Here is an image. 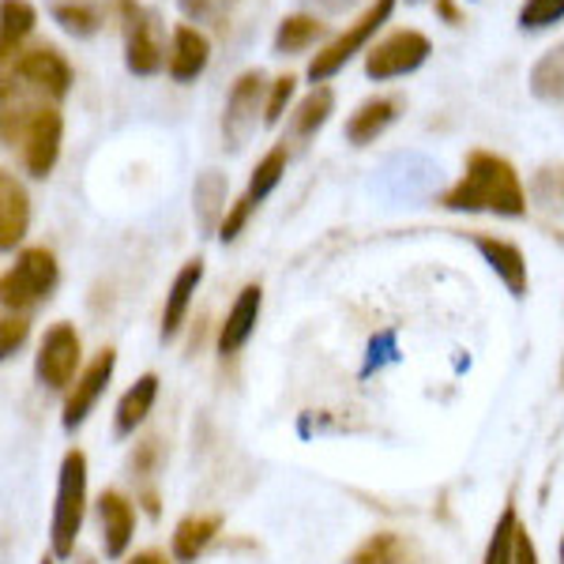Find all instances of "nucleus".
I'll return each mask as SVG.
<instances>
[{
    "mask_svg": "<svg viewBox=\"0 0 564 564\" xmlns=\"http://www.w3.org/2000/svg\"><path fill=\"white\" fill-rule=\"evenodd\" d=\"M87 520V456L79 448L65 452L57 470V505L50 520V545L53 557H72Z\"/></svg>",
    "mask_w": 564,
    "mask_h": 564,
    "instance_id": "3",
    "label": "nucleus"
},
{
    "mask_svg": "<svg viewBox=\"0 0 564 564\" xmlns=\"http://www.w3.org/2000/svg\"><path fill=\"white\" fill-rule=\"evenodd\" d=\"M98 523H102V550L109 561H121L135 539V508L117 489H106L98 497Z\"/></svg>",
    "mask_w": 564,
    "mask_h": 564,
    "instance_id": "16",
    "label": "nucleus"
},
{
    "mask_svg": "<svg viewBox=\"0 0 564 564\" xmlns=\"http://www.w3.org/2000/svg\"><path fill=\"white\" fill-rule=\"evenodd\" d=\"M332 113H335V90L316 84L302 102L294 106V113H290V129H294L297 140H308V135H316L327 121H332Z\"/></svg>",
    "mask_w": 564,
    "mask_h": 564,
    "instance_id": "27",
    "label": "nucleus"
},
{
    "mask_svg": "<svg viewBox=\"0 0 564 564\" xmlns=\"http://www.w3.org/2000/svg\"><path fill=\"white\" fill-rule=\"evenodd\" d=\"M204 260H185L181 263V271L170 282V294H166V305H162V327H159V339L162 343H174L181 335V327L188 321V308L196 302V290L199 282H204Z\"/></svg>",
    "mask_w": 564,
    "mask_h": 564,
    "instance_id": "14",
    "label": "nucleus"
},
{
    "mask_svg": "<svg viewBox=\"0 0 564 564\" xmlns=\"http://www.w3.org/2000/svg\"><path fill=\"white\" fill-rule=\"evenodd\" d=\"M391 12H395V0H369V8L358 15V20L343 26L332 42H324L321 50L313 53L308 68H305V76L313 79V87L327 84L332 76H339V72L347 68L358 53H369V42L377 39L380 26L391 20Z\"/></svg>",
    "mask_w": 564,
    "mask_h": 564,
    "instance_id": "5",
    "label": "nucleus"
},
{
    "mask_svg": "<svg viewBox=\"0 0 564 564\" xmlns=\"http://www.w3.org/2000/svg\"><path fill=\"white\" fill-rule=\"evenodd\" d=\"M531 199L545 215L564 218V162H545L531 177Z\"/></svg>",
    "mask_w": 564,
    "mask_h": 564,
    "instance_id": "28",
    "label": "nucleus"
},
{
    "mask_svg": "<svg viewBox=\"0 0 564 564\" xmlns=\"http://www.w3.org/2000/svg\"><path fill=\"white\" fill-rule=\"evenodd\" d=\"M154 456H159V441H143L140 456H135V459H132L135 475H148V467H151V463H154Z\"/></svg>",
    "mask_w": 564,
    "mask_h": 564,
    "instance_id": "38",
    "label": "nucleus"
},
{
    "mask_svg": "<svg viewBox=\"0 0 564 564\" xmlns=\"http://www.w3.org/2000/svg\"><path fill=\"white\" fill-rule=\"evenodd\" d=\"M4 143H20L23 170L31 177H50L61 159L65 143V117L57 106H26V102H4Z\"/></svg>",
    "mask_w": 564,
    "mask_h": 564,
    "instance_id": "2",
    "label": "nucleus"
},
{
    "mask_svg": "<svg viewBox=\"0 0 564 564\" xmlns=\"http://www.w3.org/2000/svg\"><path fill=\"white\" fill-rule=\"evenodd\" d=\"M433 42L430 34L414 31V26H399V31L384 34L377 45H369L366 53V76L377 79V84H388V79L411 76L430 61Z\"/></svg>",
    "mask_w": 564,
    "mask_h": 564,
    "instance_id": "8",
    "label": "nucleus"
},
{
    "mask_svg": "<svg viewBox=\"0 0 564 564\" xmlns=\"http://www.w3.org/2000/svg\"><path fill=\"white\" fill-rule=\"evenodd\" d=\"M4 79H20V87L34 90V95L50 98V102H65L72 95V84H76V72H72L68 57L57 45H34L8 65Z\"/></svg>",
    "mask_w": 564,
    "mask_h": 564,
    "instance_id": "7",
    "label": "nucleus"
},
{
    "mask_svg": "<svg viewBox=\"0 0 564 564\" xmlns=\"http://www.w3.org/2000/svg\"><path fill=\"white\" fill-rule=\"evenodd\" d=\"M433 12H436V20L448 23V26H463V23H467V12H463L459 0H433Z\"/></svg>",
    "mask_w": 564,
    "mask_h": 564,
    "instance_id": "37",
    "label": "nucleus"
},
{
    "mask_svg": "<svg viewBox=\"0 0 564 564\" xmlns=\"http://www.w3.org/2000/svg\"><path fill=\"white\" fill-rule=\"evenodd\" d=\"M207 61H212V39L193 23H177L174 34H170V79L174 84H196L207 72Z\"/></svg>",
    "mask_w": 564,
    "mask_h": 564,
    "instance_id": "12",
    "label": "nucleus"
},
{
    "mask_svg": "<svg viewBox=\"0 0 564 564\" xmlns=\"http://www.w3.org/2000/svg\"><path fill=\"white\" fill-rule=\"evenodd\" d=\"M399 113H403V98L399 95H372L347 117L343 135H347L354 148H369V143H377L399 121Z\"/></svg>",
    "mask_w": 564,
    "mask_h": 564,
    "instance_id": "15",
    "label": "nucleus"
},
{
    "mask_svg": "<svg viewBox=\"0 0 564 564\" xmlns=\"http://www.w3.org/2000/svg\"><path fill=\"white\" fill-rule=\"evenodd\" d=\"M87 564H90V561H87Z\"/></svg>",
    "mask_w": 564,
    "mask_h": 564,
    "instance_id": "44",
    "label": "nucleus"
},
{
    "mask_svg": "<svg viewBox=\"0 0 564 564\" xmlns=\"http://www.w3.org/2000/svg\"><path fill=\"white\" fill-rule=\"evenodd\" d=\"M113 12L124 39V68L132 76H159L170 65L166 31H162L159 12L140 0H113Z\"/></svg>",
    "mask_w": 564,
    "mask_h": 564,
    "instance_id": "4",
    "label": "nucleus"
},
{
    "mask_svg": "<svg viewBox=\"0 0 564 564\" xmlns=\"http://www.w3.org/2000/svg\"><path fill=\"white\" fill-rule=\"evenodd\" d=\"M79 372H84V339L68 321L53 324L34 354V377L50 391H68Z\"/></svg>",
    "mask_w": 564,
    "mask_h": 564,
    "instance_id": "9",
    "label": "nucleus"
},
{
    "mask_svg": "<svg viewBox=\"0 0 564 564\" xmlns=\"http://www.w3.org/2000/svg\"><path fill=\"white\" fill-rule=\"evenodd\" d=\"M50 15L61 31L72 34V39H95L106 23L102 8H98L95 0H53Z\"/></svg>",
    "mask_w": 564,
    "mask_h": 564,
    "instance_id": "26",
    "label": "nucleus"
},
{
    "mask_svg": "<svg viewBox=\"0 0 564 564\" xmlns=\"http://www.w3.org/2000/svg\"><path fill=\"white\" fill-rule=\"evenodd\" d=\"M516 20H520V31H550L564 20V0H523Z\"/></svg>",
    "mask_w": 564,
    "mask_h": 564,
    "instance_id": "32",
    "label": "nucleus"
},
{
    "mask_svg": "<svg viewBox=\"0 0 564 564\" xmlns=\"http://www.w3.org/2000/svg\"><path fill=\"white\" fill-rule=\"evenodd\" d=\"M441 207L467 215H497V218H523L527 215V188L520 170L494 151H470L467 166L456 185L441 196Z\"/></svg>",
    "mask_w": 564,
    "mask_h": 564,
    "instance_id": "1",
    "label": "nucleus"
},
{
    "mask_svg": "<svg viewBox=\"0 0 564 564\" xmlns=\"http://www.w3.org/2000/svg\"><path fill=\"white\" fill-rule=\"evenodd\" d=\"M561 564H564V539H561Z\"/></svg>",
    "mask_w": 564,
    "mask_h": 564,
    "instance_id": "42",
    "label": "nucleus"
},
{
    "mask_svg": "<svg viewBox=\"0 0 564 564\" xmlns=\"http://www.w3.org/2000/svg\"><path fill=\"white\" fill-rule=\"evenodd\" d=\"M39 26V8L31 0H4L0 4V61L12 65L23 53V42L34 34Z\"/></svg>",
    "mask_w": 564,
    "mask_h": 564,
    "instance_id": "21",
    "label": "nucleus"
},
{
    "mask_svg": "<svg viewBox=\"0 0 564 564\" xmlns=\"http://www.w3.org/2000/svg\"><path fill=\"white\" fill-rule=\"evenodd\" d=\"M42 564H53V561H42Z\"/></svg>",
    "mask_w": 564,
    "mask_h": 564,
    "instance_id": "43",
    "label": "nucleus"
},
{
    "mask_svg": "<svg viewBox=\"0 0 564 564\" xmlns=\"http://www.w3.org/2000/svg\"><path fill=\"white\" fill-rule=\"evenodd\" d=\"M154 399H159V377H154V372H143V377L121 395V403H117L113 433L132 436L143 422H148V414L154 411Z\"/></svg>",
    "mask_w": 564,
    "mask_h": 564,
    "instance_id": "22",
    "label": "nucleus"
},
{
    "mask_svg": "<svg viewBox=\"0 0 564 564\" xmlns=\"http://www.w3.org/2000/svg\"><path fill=\"white\" fill-rule=\"evenodd\" d=\"M286 162H290V154H286V148H282V143H279V148H271L257 162V170H252V177H249V188H245V196H249L257 207L279 188L282 174H286Z\"/></svg>",
    "mask_w": 564,
    "mask_h": 564,
    "instance_id": "29",
    "label": "nucleus"
},
{
    "mask_svg": "<svg viewBox=\"0 0 564 564\" xmlns=\"http://www.w3.org/2000/svg\"><path fill=\"white\" fill-rule=\"evenodd\" d=\"M324 34H327V26L316 20V15L294 12V15H286V20L275 26V39H271V45H275L279 57H294V53L313 50Z\"/></svg>",
    "mask_w": 564,
    "mask_h": 564,
    "instance_id": "25",
    "label": "nucleus"
},
{
    "mask_svg": "<svg viewBox=\"0 0 564 564\" xmlns=\"http://www.w3.org/2000/svg\"><path fill=\"white\" fill-rule=\"evenodd\" d=\"M26 335H31V316H26V313H4V324H0V354H4V358H12V354L26 343Z\"/></svg>",
    "mask_w": 564,
    "mask_h": 564,
    "instance_id": "35",
    "label": "nucleus"
},
{
    "mask_svg": "<svg viewBox=\"0 0 564 564\" xmlns=\"http://www.w3.org/2000/svg\"><path fill=\"white\" fill-rule=\"evenodd\" d=\"M347 564H433V561L422 553V545L403 539V534L377 531L350 553Z\"/></svg>",
    "mask_w": 564,
    "mask_h": 564,
    "instance_id": "19",
    "label": "nucleus"
},
{
    "mask_svg": "<svg viewBox=\"0 0 564 564\" xmlns=\"http://www.w3.org/2000/svg\"><path fill=\"white\" fill-rule=\"evenodd\" d=\"M252 212H257V204H252L249 196H238L230 204V212H226V218H223V226H218V234L215 238L223 241V245H234L245 234V226H249V218H252Z\"/></svg>",
    "mask_w": 564,
    "mask_h": 564,
    "instance_id": "34",
    "label": "nucleus"
},
{
    "mask_svg": "<svg viewBox=\"0 0 564 564\" xmlns=\"http://www.w3.org/2000/svg\"><path fill=\"white\" fill-rule=\"evenodd\" d=\"M181 15H185L193 26H212V31H226L230 26V15L238 8V0H177Z\"/></svg>",
    "mask_w": 564,
    "mask_h": 564,
    "instance_id": "31",
    "label": "nucleus"
},
{
    "mask_svg": "<svg viewBox=\"0 0 564 564\" xmlns=\"http://www.w3.org/2000/svg\"><path fill=\"white\" fill-rule=\"evenodd\" d=\"M531 95L545 106H564V42L550 45L539 61L531 65Z\"/></svg>",
    "mask_w": 564,
    "mask_h": 564,
    "instance_id": "24",
    "label": "nucleus"
},
{
    "mask_svg": "<svg viewBox=\"0 0 564 564\" xmlns=\"http://www.w3.org/2000/svg\"><path fill=\"white\" fill-rule=\"evenodd\" d=\"M327 8H347V4H354V0H324Z\"/></svg>",
    "mask_w": 564,
    "mask_h": 564,
    "instance_id": "41",
    "label": "nucleus"
},
{
    "mask_svg": "<svg viewBox=\"0 0 564 564\" xmlns=\"http://www.w3.org/2000/svg\"><path fill=\"white\" fill-rule=\"evenodd\" d=\"M143 505H148L151 516H159V497H154V489H148V494H143Z\"/></svg>",
    "mask_w": 564,
    "mask_h": 564,
    "instance_id": "40",
    "label": "nucleus"
},
{
    "mask_svg": "<svg viewBox=\"0 0 564 564\" xmlns=\"http://www.w3.org/2000/svg\"><path fill=\"white\" fill-rule=\"evenodd\" d=\"M226 196H230V181H226V174H218V170H204V174L196 177L193 212H196V223H199V230H204V234H218L226 212H230Z\"/></svg>",
    "mask_w": 564,
    "mask_h": 564,
    "instance_id": "20",
    "label": "nucleus"
},
{
    "mask_svg": "<svg viewBox=\"0 0 564 564\" xmlns=\"http://www.w3.org/2000/svg\"><path fill=\"white\" fill-rule=\"evenodd\" d=\"M268 79H263L260 68H249L234 79L230 95H226V109H223V140L230 151H241L245 143L252 140L260 124V113L268 106Z\"/></svg>",
    "mask_w": 564,
    "mask_h": 564,
    "instance_id": "10",
    "label": "nucleus"
},
{
    "mask_svg": "<svg viewBox=\"0 0 564 564\" xmlns=\"http://www.w3.org/2000/svg\"><path fill=\"white\" fill-rule=\"evenodd\" d=\"M124 564H170V561H166V553H159V550H143V553H135V557L124 561Z\"/></svg>",
    "mask_w": 564,
    "mask_h": 564,
    "instance_id": "39",
    "label": "nucleus"
},
{
    "mask_svg": "<svg viewBox=\"0 0 564 564\" xmlns=\"http://www.w3.org/2000/svg\"><path fill=\"white\" fill-rule=\"evenodd\" d=\"M113 369H117V350H98L95 358L87 361L84 372L76 377V384L65 391V406H61V425L68 433H76L79 425L87 422L90 411L98 406V399L106 395L109 380H113Z\"/></svg>",
    "mask_w": 564,
    "mask_h": 564,
    "instance_id": "11",
    "label": "nucleus"
},
{
    "mask_svg": "<svg viewBox=\"0 0 564 564\" xmlns=\"http://www.w3.org/2000/svg\"><path fill=\"white\" fill-rule=\"evenodd\" d=\"M218 531H223V516H185V520L174 527V539H170L174 561L193 564L199 553L218 539Z\"/></svg>",
    "mask_w": 564,
    "mask_h": 564,
    "instance_id": "23",
    "label": "nucleus"
},
{
    "mask_svg": "<svg viewBox=\"0 0 564 564\" xmlns=\"http://www.w3.org/2000/svg\"><path fill=\"white\" fill-rule=\"evenodd\" d=\"M516 564H542L539 561V545H534L531 531L520 523V531H516Z\"/></svg>",
    "mask_w": 564,
    "mask_h": 564,
    "instance_id": "36",
    "label": "nucleus"
},
{
    "mask_svg": "<svg viewBox=\"0 0 564 564\" xmlns=\"http://www.w3.org/2000/svg\"><path fill=\"white\" fill-rule=\"evenodd\" d=\"M475 249L481 252V260L494 268V275L505 282L512 297H527L531 275H527V257L516 241L494 238V234H475Z\"/></svg>",
    "mask_w": 564,
    "mask_h": 564,
    "instance_id": "17",
    "label": "nucleus"
},
{
    "mask_svg": "<svg viewBox=\"0 0 564 564\" xmlns=\"http://www.w3.org/2000/svg\"><path fill=\"white\" fill-rule=\"evenodd\" d=\"M57 282H61V263L53 257V249H45V245L23 249L12 268L4 271V279H0L4 313H31L34 305L50 302Z\"/></svg>",
    "mask_w": 564,
    "mask_h": 564,
    "instance_id": "6",
    "label": "nucleus"
},
{
    "mask_svg": "<svg viewBox=\"0 0 564 564\" xmlns=\"http://www.w3.org/2000/svg\"><path fill=\"white\" fill-rule=\"evenodd\" d=\"M294 90H297V76H279L271 79L268 87V106H263V124H279L282 113L290 109V102H294Z\"/></svg>",
    "mask_w": 564,
    "mask_h": 564,
    "instance_id": "33",
    "label": "nucleus"
},
{
    "mask_svg": "<svg viewBox=\"0 0 564 564\" xmlns=\"http://www.w3.org/2000/svg\"><path fill=\"white\" fill-rule=\"evenodd\" d=\"M260 308H263V286L260 282H245L241 294L234 297L230 313H226L223 327H218V354H223V358L238 354L245 343L252 339V332H257V324H260Z\"/></svg>",
    "mask_w": 564,
    "mask_h": 564,
    "instance_id": "13",
    "label": "nucleus"
},
{
    "mask_svg": "<svg viewBox=\"0 0 564 564\" xmlns=\"http://www.w3.org/2000/svg\"><path fill=\"white\" fill-rule=\"evenodd\" d=\"M516 531H520L516 505H505L494 534H489V545H486V557H481V564H516Z\"/></svg>",
    "mask_w": 564,
    "mask_h": 564,
    "instance_id": "30",
    "label": "nucleus"
},
{
    "mask_svg": "<svg viewBox=\"0 0 564 564\" xmlns=\"http://www.w3.org/2000/svg\"><path fill=\"white\" fill-rule=\"evenodd\" d=\"M26 226H31V196L15 174L0 170V249L12 252L26 238Z\"/></svg>",
    "mask_w": 564,
    "mask_h": 564,
    "instance_id": "18",
    "label": "nucleus"
}]
</instances>
